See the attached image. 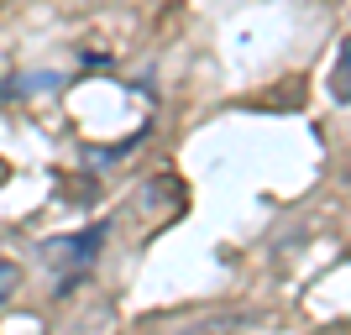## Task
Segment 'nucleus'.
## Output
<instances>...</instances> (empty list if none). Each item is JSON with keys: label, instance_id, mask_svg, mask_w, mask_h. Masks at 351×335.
<instances>
[{"label": "nucleus", "instance_id": "f257e3e1", "mask_svg": "<svg viewBox=\"0 0 351 335\" xmlns=\"http://www.w3.org/2000/svg\"><path fill=\"white\" fill-rule=\"evenodd\" d=\"M105 236H110V220H95V225H84V231L53 236V241H43V247H37V257L53 267V293H69L84 273H95Z\"/></svg>", "mask_w": 351, "mask_h": 335}, {"label": "nucleus", "instance_id": "f03ea898", "mask_svg": "<svg viewBox=\"0 0 351 335\" xmlns=\"http://www.w3.org/2000/svg\"><path fill=\"white\" fill-rule=\"evenodd\" d=\"M330 95H336V100H351V37L341 42V53H336V69H330Z\"/></svg>", "mask_w": 351, "mask_h": 335}, {"label": "nucleus", "instance_id": "7ed1b4c3", "mask_svg": "<svg viewBox=\"0 0 351 335\" xmlns=\"http://www.w3.org/2000/svg\"><path fill=\"white\" fill-rule=\"evenodd\" d=\"M168 335H236V320H194V325L168 330Z\"/></svg>", "mask_w": 351, "mask_h": 335}, {"label": "nucleus", "instance_id": "20e7f679", "mask_svg": "<svg viewBox=\"0 0 351 335\" xmlns=\"http://www.w3.org/2000/svg\"><path fill=\"white\" fill-rule=\"evenodd\" d=\"M16 288H21V267H16L11 257H0V304H11Z\"/></svg>", "mask_w": 351, "mask_h": 335}]
</instances>
